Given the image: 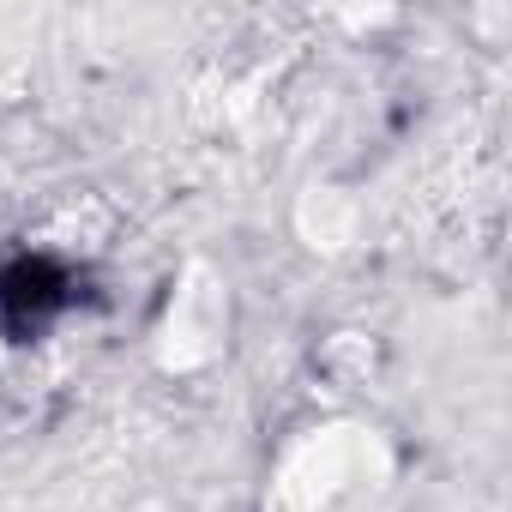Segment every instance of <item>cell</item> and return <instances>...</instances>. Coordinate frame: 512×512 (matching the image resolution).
<instances>
[{"mask_svg":"<svg viewBox=\"0 0 512 512\" xmlns=\"http://www.w3.org/2000/svg\"><path fill=\"white\" fill-rule=\"evenodd\" d=\"M67 302H73V278L55 260H43V253H19L13 266H0V326L19 344L43 332L49 314H61Z\"/></svg>","mask_w":512,"mask_h":512,"instance_id":"1","label":"cell"}]
</instances>
